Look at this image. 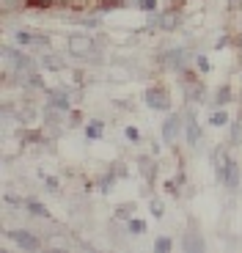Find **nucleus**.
<instances>
[{"label":"nucleus","instance_id":"nucleus-2","mask_svg":"<svg viewBox=\"0 0 242 253\" xmlns=\"http://www.w3.org/2000/svg\"><path fill=\"white\" fill-rule=\"evenodd\" d=\"M146 105L152 110H168L171 108V96H168V91L162 85H152L146 91Z\"/></svg>","mask_w":242,"mask_h":253},{"label":"nucleus","instance_id":"nucleus-19","mask_svg":"<svg viewBox=\"0 0 242 253\" xmlns=\"http://www.w3.org/2000/svg\"><path fill=\"white\" fill-rule=\"evenodd\" d=\"M127 138L138 143V140H140V132H138V129H135V126H127Z\"/></svg>","mask_w":242,"mask_h":253},{"label":"nucleus","instance_id":"nucleus-12","mask_svg":"<svg viewBox=\"0 0 242 253\" xmlns=\"http://www.w3.org/2000/svg\"><path fill=\"white\" fill-rule=\"evenodd\" d=\"M209 124H212V126H226V124H229V116H226V113H220V110H217V113H212Z\"/></svg>","mask_w":242,"mask_h":253},{"label":"nucleus","instance_id":"nucleus-16","mask_svg":"<svg viewBox=\"0 0 242 253\" xmlns=\"http://www.w3.org/2000/svg\"><path fill=\"white\" fill-rule=\"evenodd\" d=\"M52 108H61V110H69V102L64 96H52Z\"/></svg>","mask_w":242,"mask_h":253},{"label":"nucleus","instance_id":"nucleus-6","mask_svg":"<svg viewBox=\"0 0 242 253\" xmlns=\"http://www.w3.org/2000/svg\"><path fill=\"white\" fill-rule=\"evenodd\" d=\"M179 129H182V124H179V116H171V119L162 124V138H165V143H173V140L179 138Z\"/></svg>","mask_w":242,"mask_h":253},{"label":"nucleus","instance_id":"nucleus-11","mask_svg":"<svg viewBox=\"0 0 242 253\" xmlns=\"http://www.w3.org/2000/svg\"><path fill=\"white\" fill-rule=\"evenodd\" d=\"M231 99V85H220V88H217V105H226V102Z\"/></svg>","mask_w":242,"mask_h":253},{"label":"nucleus","instance_id":"nucleus-23","mask_svg":"<svg viewBox=\"0 0 242 253\" xmlns=\"http://www.w3.org/2000/svg\"><path fill=\"white\" fill-rule=\"evenodd\" d=\"M198 66H201V69L206 72V69H209V61H206V58H198Z\"/></svg>","mask_w":242,"mask_h":253},{"label":"nucleus","instance_id":"nucleus-20","mask_svg":"<svg viewBox=\"0 0 242 253\" xmlns=\"http://www.w3.org/2000/svg\"><path fill=\"white\" fill-rule=\"evenodd\" d=\"M31 6H39V8H47L50 3H55V0H28Z\"/></svg>","mask_w":242,"mask_h":253},{"label":"nucleus","instance_id":"nucleus-7","mask_svg":"<svg viewBox=\"0 0 242 253\" xmlns=\"http://www.w3.org/2000/svg\"><path fill=\"white\" fill-rule=\"evenodd\" d=\"M212 163H215V176H217V182H220V179H223V173H226V165H229L231 160L226 157L223 149H217V152L212 154Z\"/></svg>","mask_w":242,"mask_h":253},{"label":"nucleus","instance_id":"nucleus-21","mask_svg":"<svg viewBox=\"0 0 242 253\" xmlns=\"http://www.w3.org/2000/svg\"><path fill=\"white\" fill-rule=\"evenodd\" d=\"M17 8V0H3V11H14Z\"/></svg>","mask_w":242,"mask_h":253},{"label":"nucleus","instance_id":"nucleus-17","mask_svg":"<svg viewBox=\"0 0 242 253\" xmlns=\"http://www.w3.org/2000/svg\"><path fill=\"white\" fill-rule=\"evenodd\" d=\"M162 212H165L162 201H152V215H154V217H162Z\"/></svg>","mask_w":242,"mask_h":253},{"label":"nucleus","instance_id":"nucleus-5","mask_svg":"<svg viewBox=\"0 0 242 253\" xmlns=\"http://www.w3.org/2000/svg\"><path fill=\"white\" fill-rule=\"evenodd\" d=\"M220 184H223V187H229V190L240 187V168H237V163L226 165V173H223V179H220Z\"/></svg>","mask_w":242,"mask_h":253},{"label":"nucleus","instance_id":"nucleus-4","mask_svg":"<svg viewBox=\"0 0 242 253\" xmlns=\"http://www.w3.org/2000/svg\"><path fill=\"white\" fill-rule=\"evenodd\" d=\"M8 237H11V240L17 242L22 251H36V248L41 245V242H39L36 237L31 234V231H22V228H14V231H8Z\"/></svg>","mask_w":242,"mask_h":253},{"label":"nucleus","instance_id":"nucleus-1","mask_svg":"<svg viewBox=\"0 0 242 253\" xmlns=\"http://www.w3.org/2000/svg\"><path fill=\"white\" fill-rule=\"evenodd\" d=\"M66 50L75 58H85L94 50V42H91V36H85V33H72V36L66 39Z\"/></svg>","mask_w":242,"mask_h":253},{"label":"nucleus","instance_id":"nucleus-18","mask_svg":"<svg viewBox=\"0 0 242 253\" xmlns=\"http://www.w3.org/2000/svg\"><path fill=\"white\" fill-rule=\"evenodd\" d=\"M28 209H31L33 215H41V217H44V215H47V209H44V207H41V204H33V201H31V204H28Z\"/></svg>","mask_w":242,"mask_h":253},{"label":"nucleus","instance_id":"nucleus-22","mask_svg":"<svg viewBox=\"0 0 242 253\" xmlns=\"http://www.w3.org/2000/svg\"><path fill=\"white\" fill-rule=\"evenodd\" d=\"M47 190H52V193H55V190H58V182H55V179H47Z\"/></svg>","mask_w":242,"mask_h":253},{"label":"nucleus","instance_id":"nucleus-10","mask_svg":"<svg viewBox=\"0 0 242 253\" xmlns=\"http://www.w3.org/2000/svg\"><path fill=\"white\" fill-rule=\"evenodd\" d=\"M185 248H187V251H204V240H198L196 234H187Z\"/></svg>","mask_w":242,"mask_h":253},{"label":"nucleus","instance_id":"nucleus-15","mask_svg":"<svg viewBox=\"0 0 242 253\" xmlns=\"http://www.w3.org/2000/svg\"><path fill=\"white\" fill-rule=\"evenodd\" d=\"M129 231H132V234H143V231H146V223L143 220H129Z\"/></svg>","mask_w":242,"mask_h":253},{"label":"nucleus","instance_id":"nucleus-9","mask_svg":"<svg viewBox=\"0 0 242 253\" xmlns=\"http://www.w3.org/2000/svg\"><path fill=\"white\" fill-rule=\"evenodd\" d=\"M187 143H190V146H198V143H201V129H198V124H196V121H187Z\"/></svg>","mask_w":242,"mask_h":253},{"label":"nucleus","instance_id":"nucleus-13","mask_svg":"<svg viewBox=\"0 0 242 253\" xmlns=\"http://www.w3.org/2000/svg\"><path fill=\"white\" fill-rule=\"evenodd\" d=\"M154 251H160V253H168V251H171V240H168V237H160V240L154 242Z\"/></svg>","mask_w":242,"mask_h":253},{"label":"nucleus","instance_id":"nucleus-8","mask_svg":"<svg viewBox=\"0 0 242 253\" xmlns=\"http://www.w3.org/2000/svg\"><path fill=\"white\" fill-rule=\"evenodd\" d=\"M157 25L162 28V31H173V28L179 25V11H162L157 17Z\"/></svg>","mask_w":242,"mask_h":253},{"label":"nucleus","instance_id":"nucleus-3","mask_svg":"<svg viewBox=\"0 0 242 253\" xmlns=\"http://www.w3.org/2000/svg\"><path fill=\"white\" fill-rule=\"evenodd\" d=\"M22 63H25V58L19 55L17 50H11V47H3V75H6V77H14L19 69H22Z\"/></svg>","mask_w":242,"mask_h":253},{"label":"nucleus","instance_id":"nucleus-14","mask_svg":"<svg viewBox=\"0 0 242 253\" xmlns=\"http://www.w3.org/2000/svg\"><path fill=\"white\" fill-rule=\"evenodd\" d=\"M85 135H88V138H99V135H102V124H99V121H94V124H88V129H85Z\"/></svg>","mask_w":242,"mask_h":253}]
</instances>
